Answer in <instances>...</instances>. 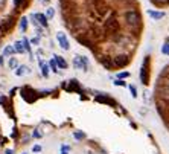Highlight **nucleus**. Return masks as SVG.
Here are the masks:
<instances>
[{"instance_id":"20","label":"nucleus","mask_w":169,"mask_h":154,"mask_svg":"<svg viewBox=\"0 0 169 154\" xmlns=\"http://www.w3.org/2000/svg\"><path fill=\"white\" fill-rule=\"evenodd\" d=\"M21 43H23V47H25V50H28V52L31 54V46H29V41L25 38V40H23Z\"/></svg>"},{"instance_id":"29","label":"nucleus","mask_w":169,"mask_h":154,"mask_svg":"<svg viewBox=\"0 0 169 154\" xmlns=\"http://www.w3.org/2000/svg\"><path fill=\"white\" fill-rule=\"evenodd\" d=\"M5 5H6V0H0V9L5 8Z\"/></svg>"},{"instance_id":"21","label":"nucleus","mask_w":169,"mask_h":154,"mask_svg":"<svg viewBox=\"0 0 169 154\" xmlns=\"http://www.w3.org/2000/svg\"><path fill=\"white\" fill-rule=\"evenodd\" d=\"M73 137H75V139H78V140H82V139L85 137V134H84V133H81V131H76V133L73 134Z\"/></svg>"},{"instance_id":"26","label":"nucleus","mask_w":169,"mask_h":154,"mask_svg":"<svg viewBox=\"0 0 169 154\" xmlns=\"http://www.w3.org/2000/svg\"><path fill=\"white\" fill-rule=\"evenodd\" d=\"M32 151H34V152H38V151H41V146H40V145H35V146L32 148Z\"/></svg>"},{"instance_id":"13","label":"nucleus","mask_w":169,"mask_h":154,"mask_svg":"<svg viewBox=\"0 0 169 154\" xmlns=\"http://www.w3.org/2000/svg\"><path fill=\"white\" fill-rule=\"evenodd\" d=\"M12 47H14V52H17V54H23V52H25V47H23L21 41H15V44Z\"/></svg>"},{"instance_id":"14","label":"nucleus","mask_w":169,"mask_h":154,"mask_svg":"<svg viewBox=\"0 0 169 154\" xmlns=\"http://www.w3.org/2000/svg\"><path fill=\"white\" fill-rule=\"evenodd\" d=\"M40 66H41V73H43V76H49V66H47L44 61H40Z\"/></svg>"},{"instance_id":"35","label":"nucleus","mask_w":169,"mask_h":154,"mask_svg":"<svg viewBox=\"0 0 169 154\" xmlns=\"http://www.w3.org/2000/svg\"><path fill=\"white\" fill-rule=\"evenodd\" d=\"M41 2H47V0H41Z\"/></svg>"},{"instance_id":"11","label":"nucleus","mask_w":169,"mask_h":154,"mask_svg":"<svg viewBox=\"0 0 169 154\" xmlns=\"http://www.w3.org/2000/svg\"><path fill=\"white\" fill-rule=\"evenodd\" d=\"M34 18H37L38 21H40V24H41V26H47V18H46V15L44 14H35L34 15Z\"/></svg>"},{"instance_id":"3","label":"nucleus","mask_w":169,"mask_h":154,"mask_svg":"<svg viewBox=\"0 0 169 154\" xmlns=\"http://www.w3.org/2000/svg\"><path fill=\"white\" fill-rule=\"evenodd\" d=\"M127 21H128L130 26H137L139 21H140V17L136 11H130V12H127Z\"/></svg>"},{"instance_id":"8","label":"nucleus","mask_w":169,"mask_h":154,"mask_svg":"<svg viewBox=\"0 0 169 154\" xmlns=\"http://www.w3.org/2000/svg\"><path fill=\"white\" fill-rule=\"evenodd\" d=\"M148 15H149L151 18H154V20H161V18L164 17V12H158V11L149 9V11H148Z\"/></svg>"},{"instance_id":"24","label":"nucleus","mask_w":169,"mask_h":154,"mask_svg":"<svg viewBox=\"0 0 169 154\" xmlns=\"http://www.w3.org/2000/svg\"><path fill=\"white\" fill-rule=\"evenodd\" d=\"M130 90H131L133 98H137V90H136V87H134V86H131V87H130Z\"/></svg>"},{"instance_id":"10","label":"nucleus","mask_w":169,"mask_h":154,"mask_svg":"<svg viewBox=\"0 0 169 154\" xmlns=\"http://www.w3.org/2000/svg\"><path fill=\"white\" fill-rule=\"evenodd\" d=\"M117 28H119V24L114 18H110L107 21V31H117Z\"/></svg>"},{"instance_id":"32","label":"nucleus","mask_w":169,"mask_h":154,"mask_svg":"<svg viewBox=\"0 0 169 154\" xmlns=\"http://www.w3.org/2000/svg\"><path fill=\"white\" fill-rule=\"evenodd\" d=\"M38 41H40L38 38H34V40H32V43H34V44H38Z\"/></svg>"},{"instance_id":"31","label":"nucleus","mask_w":169,"mask_h":154,"mask_svg":"<svg viewBox=\"0 0 169 154\" xmlns=\"http://www.w3.org/2000/svg\"><path fill=\"white\" fill-rule=\"evenodd\" d=\"M34 137H41V134H40L38 131H35V133H34Z\"/></svg>"},{"instance_id":"33","label":"nucleus","mask_w":169,"mask_h":154,"mask_svg":"<svg viewBox=\"0 0 169 154\" xmlns=\"http://www.w3.org/2000/svg\"><path fill=\"white\" fill-rule=\"evenodd\" d=\"M6 154H14V151L12 149H6Z\"/></svg>"},{"instance_id":"17","label":"nucleus","mask_w":169,"mask_h":154,"mask_svg":"<svg viewBox=\"0 0 169 154\" xmlns=\"http://www.w3.org/2000/svg\"><path fill=\"white\" fill-rule=\"evenodd\" d=\"M96 101H98V102H107V104H113V101H111V99H108V98H102V96H98V98H96Z\"/></svg>"},{"instance_id":"2","label":"nucleus","mask_w":169,"mask_h":154,"mask_svg":"<svg viewBox=\"0 0 169 154\" xmlns=\"http://www.w3.org/2000/svg\"><path fill=\"white\" fill-rule=\"evenodd\" d=\"M148 63H149V58H145L143 64H142V69H140V81L145 86L148 84Z\"/></svg>"},{"instance_id":"6","label":"nucleus","mask_w":169,"mask_h":154,"mask_svg":"<svg viewBox=\"0 0 169 154\" xmlns=\"http://www.w3.org/2000/svg\"><path fill=\"white\" fill-rule=\"evenodd\" d=\"M114 64L117 67H124L125 64H128V57L127 55H119V57H116L114 58Z\"/></svg>"},{"instance_id":"27","label":"nucleus","mask_w":169,"mask_h":154,"mask_svg":"<svg viewBox=\"0 0 169 154\" xmlns=\"http://www.w3.org/2000/svg\"><path fill=\"white\" fill-rule=\"evenodd\" d=\"M69 149H70V146H67V145H63V146H61V151H66V152H69Z\"/></svg>"},{"instance_id":"12","label":"nucleus","mask_w":169,"mask_h":154,"mask_svg":"<svg viewBox=\"0 0 169 154\" xmlns=\"http://www.w3.org/2000/svg\"><path fill=\"white\" fill-rule=\"evenodd\" d=\"M26 73H29V69H28L26 66H20V67H17V70H15V75H17V76H23V75H26Z\"/></svg>"},{"instance_id":"34","label":"nucleus","mask_w":169,"mask_h":154,"mask_svg":"<svg viewBox=\"0 0 169 154\" xmlns=\"http://www.w3.org/2000/svg\"><path fill=\"white\" fill-rule=\"evenodd\" d=\"M61 154H67V152H66V151H61Z\"/></svg>"},{"instance_id":"30","label":"nucleus","mask_w":169,"mask_h":154,"mask_svg":"<svg viewBox=\"0 0 169 154\" xmlns=\"http://www.w3.org/2000/svg\"><path fill=\"white\" fill-rule=\"evenodd\" d=\"M20 3H21V0H14V5L15 6H20Z\"/></svg>"},{"instance_id":"23","label":"nucleus","mask_w":169,"mask_h":154,"mask_svg":"<svg viewBox=\"0 0 169 154\" xmlns=\"http://www.w3.org/2000/svg\"><path fill=\"white\" fill-rule=\"evenodd\" d=\"M49 66H51V69H52V72H58V67H57V63H55V60H52L51 63H49Z\"/></svg>"},{"instance_id":"25","label":"nucleus","mask_w":169,"mask_h":154,"mask_svg":"<svg viewBox=\"0 0 169 154\" xmlns=\"http://www.w3.org/2000/svg\"><path fill=\"white\" fill-rule=\"evenodd\" d=\"M130 73L128 72H122V73H119V78H128Z\"/></svg>"},{"instance_id":"18","label":"nucleus","mask_w":169,"mask_h":154,"mask_svg":"<svg viewBox=\"0 0 169 154\" xmlns=\"http://www.w3.org/2000/svg\"><path fill=\"white\" fill-rule=\"evenodd\" d=\"M17 66H18L17 58H11V60H9V67H11V69H17Z\"/></svg>"},{"instance_id":"4","label":"nucleus","mask_w":169,"mask_h":154,"mask_svg":"<svg viewBox=\"0 0 169 154\" xmlns=\"http://www.w3.org/2000/svg\"><path fill=\"white\" fill-rule=\"evenodd\" d=\"M57 40H58L60 46H61L64 50H69V49H70V43H69V40H67L66 34H63V32H58V34H57Z\"/></svg>"},{"instance_id":"7","label":"nucleus","mask_w":169,"mask_h":154,"mask_svg":"<svg viewBox=\"0 0 169 154\" xmlns=\"http://www.w3.org/2000/svg\"><path fill=\"white\" fill-rule=\"evenodd\" d=\"M12 24H14V18L9 17V18L5 20V23H2V26H0V31H2V32H6V31L12 26Z\"/></svg>"},{"instance_id":"16","label":"nucleus","mask_w":169,"mask_h":154,"mask_svg":"<svg viewBox=\"0 0 169 154\" xmlns=\"http://www.w3.org/2000/svg\"><path fill=\"white\" fill-rule=\"evenodd\" d=\"M12 54H15V52H14V47H12V46H6L5 50H3V57H9V55H12Z\"/></svg>"},{"instance_id":"22","label":"nucleus","mask_w":169,"mask_h":154,"mask_svg":"<svg viewBox=\"0 0 169 154\" xmlns=\"http://www.w3.org/2000/svg\"><path fill=\"white\" fill-rule=\"evenodd\" d=\"M161 52H163L164 55H169V43H164V44H163V47H161Z\"/></svg>"},{"instance_id":"36","label":"nucleus","mask_w":169,"mask_h":154,"mask_svg":"<svg viewBox=\"0 0 169 154\" xmlns=\"http://www.w3.org/2000/svg\"><path fill=\"white\" fill-rule=\"evenodd\" d=\"M23 154H26V152H23Z\"/></svg>"},{"instance_id":"19","label":"nucleus","mask_w":169,"mask_h":154,"mask_svg":"<svg viewBox=\"0 0 169 154\" xmlns=\"http://www.w3.org/2000/svg\"><path fill=\"white\" fill-rule=\"evenodd\" d=\"M54 15H55V9L49 8V9H47V12H46V18H52Z\"/></svg>"},{"instance_id":"28","label":"nucleus","mask_w":169,"mask_h":154,"mask_svg":"<svg viewBox=\"0 0 169 154\" xmlns=\"http://www.w3.org/2000/svg\"><path fill=\"white\" fill-rule=\"evenodd\" d=\"M114 84H116V86H125V83H124L122 80H117V81H116Z\"/></svg>"},{"instance_id":"5","label":"nucleus","mask_w":169,"mask_h":154,"mask_svg":"<svg viewBox=\"0 0 169 154\" xmlns=\"http://www.w3.org/2000/svg\"><path fill=\"white\" fill-rule=\"evenodd\" d=\"M31 95H37V92H34V90H32V89H29V87L21 89V96L25 98L28 102H34V101H35V98H32Z\"/></svg>"},{"instance_id":"9","label":"nucleus","mask_w":169,"mask_h":154,"mask_svg":"<svg viewBox=\"0 0 169 154\" xmlns=\"http://www.w3.org/2000/svg\"><path fill=\"white\" fill-rule=\"evenodd\" d=\"M54 60H55V63H57V67H61V69H66V67H67V63H66V60H64L63 57L55 55Z\"/></svg>"},{"instance_id":"15","label":"nucleus","mask_w":169,"mask_h":154,"mask_svg":"<svg viewBox=\"0 0 169 154\" xmlns=\"http://www.w3.org/2000/svg\"><path fill=\"white\" fill-rule=\"evenodd\" d=\"M26 28H28V18H26V17H23V18L20 20V31H21V32H25V31H26Z\"/></svg>"},{"instance_id":"1","label":"nucleus","mask_w":169,"mask_h":154,"mask_svg":"<svg viewBox=\"0 0 169 154\" xmlns=\"http://www.w3.org/2000/svg\"><path fill=\"white\" fill-rule=\"evenodd\" d=\"M73 66L76 67V69H81V70H87L88 69V61H87V58L85 57H81V55H76L75 58H73Z\"/></svg>"}]
</instances>
